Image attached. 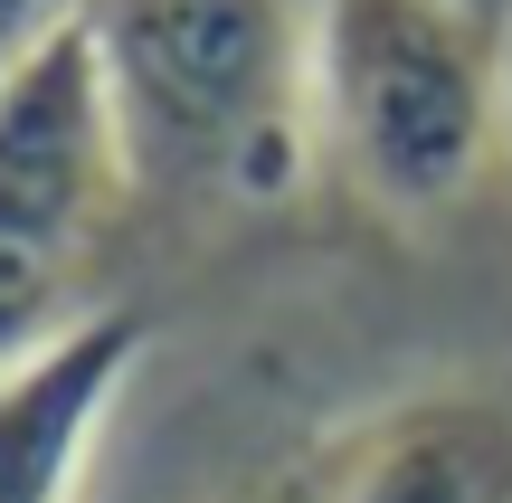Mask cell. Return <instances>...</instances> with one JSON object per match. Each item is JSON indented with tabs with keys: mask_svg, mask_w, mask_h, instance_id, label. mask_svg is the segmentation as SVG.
<instances>
[{
	"mask_svg": "<svg viewBox=\"0 0 512 503\" xmlns=\"http://www.w3.org/2000/svg\"><path fill=\"white\" fill-rule=\"evenodd\" d=\"M313 503H512V399L427 390L351 428L304 475Z\"/></svg>",
	"mask_w": 512,
	"mask_h": 503,
	"instance_id": "5",
	"label": "cell"
},
{
	"mask_svg": "<svg viewBox=\"0 0 512 503\" xmlns=\"http://www.w3.org/2000/svg\"><path fill=\"white\" fill-rule=\"evenodd\" d=\"M304 124L380 219L465 209L503 152V19L484 0H304Z\"/></svg>",
	"mask_w": 512,
	"mask_h": 503,
	"instance_id": "2",
	"label": "cell"
},
{
	"mask_svg": "<svg viewBox=\"0 0 512 503\" xmlns=\"http://www.w3.org/2000/svg\"><path fill=\"white\" fill-rule=\"evenodd\" d=\"M256 503H313V494H304V475H294V485H275V494H256Z\"/></svg>",
	"mask_w": 512,
	"mask_h": 503,
	"instance_id": "6",
	"label": "cell"
},
{
	"mask_svg": "<svg viewBox=\"0 0 512 503\" xmlns=\"http://www.w3.org/2000/svg\"><path fill=\"white\" fill-rule=\"evenodd\" d=\"M133 361H143L133 314H76L57 342L0 371V503H76Z\"/></svg>",
	"mask_w": 512,
	"mask_h": 503,
	"instance_id": "4",
	"label": "cell"
},
{
	"mask_svg": "<svg viewBox=\"0 0 512 503\" xmlns=\"http://www.w3.org/2000/svg\"><path fill=\"white\" fill-rule=\"evenodd\" d=\"M133 190L275 200L304 171V0H67Z\"/></svg>",
	"mask_w": 512,
	"mask_h": 503,
	"instance_id": "1",
	"label": "cell"
},
{
	"mask_svg": "<svg viewBox=\"0 0 512 503\" xmlns=\"http://www.w3.org/2000/svg\"><path fill=\"white\" fill-rule=\"evenodd\" d=\"M133 190L114 95L76 10L0 67V371L67 333L86 247Z\"/></svg>",
	"mask_w": 512,
	"mask_h": 503,
	"instance_id": "3",
	"label": "cell"
}]
</instances>
